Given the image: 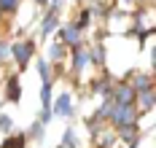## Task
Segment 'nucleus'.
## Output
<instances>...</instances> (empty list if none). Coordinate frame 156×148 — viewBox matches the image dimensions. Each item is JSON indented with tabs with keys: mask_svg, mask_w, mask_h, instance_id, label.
Wrapping results in <instances>:
<instances>
[{
	"mask_svg": "<svg viewBox=\"0 0 156 148\" xmlns=\"http://www.w3.org/2000/svg\"><path fill=\"white\" fill-rule=\"evenodd\" d=\"M8 51L14 54L19 70H24V67H27V62H30V57H32V51H35V46H32V41H19V43H14Z\"/></svg>",
	"mask_w": 156,
	"mask_h": 148,
	"instance_id": "f257e3e1",
	"label": "nucleus"
},
{
	"mask_svg": "<svg viewBox=\"0 0 156 148\" xmlns=\"http://www.w3.org/2000/svg\"><path fill=\"white\" fill-rule=\"evenodd\" d=\"M62 38H65V46H70V49L81 46V30H78L76 24H65L62 27Z\"/></svg>",
	"mask_w": 156,
	"mask_h": 148,
	"instance_id": "7ed1b4c3",
	"label": "nucleus"
},
{
	"mask_svg": "<svg viewBox=\"0 0 156 148\" xmlns=\"http://www.w3.org/2000/svg\"><path fill=\"white\" fill-rule=\"evenodd\" d=\"M30 137H32V140H41V137H43V124H41V121H35V124H32Z\"/></svg>",
	"mask_w": 156,
	"mask_h": 148,
	"instance_id": "dca6fc26",
	"label": "nucleus"
},
{
	"mask_svg": "<svg viewBox=\"0 0 156 148\" xmlns=\"http://www.w3.org/2000/svg\"><path fill=\"white\" fill-rule=\"evenodd\" d=\"M110 100L113 102H121V105H135V89L126 86V83H119L110 89Z\"/></svg>",
	"mask_w": 156,
	"mask_h": 148,
	"instance_id": "f03ea898",
	"label": "nucleus"
},
{
	"mask_svg": "<svg viewBox=\"0 0 156 148\" xmlns=\"http://www.w3.org/2000/svg\"><path fill=\"white\" fill-rule=\"evenodd\" d=\"M24 143H27V135H16L11 140H5L0 148H24Z\"/></svg>",
	"mask_w": 156,
	"mask_h": 148,
	"instance_id": "1a4fd4ad",
	"label": "nucleus"
},
{
	"mask_svg": "<svg viewBox=\"0 0 156 148\" xmlns=\"http://www.w3.org/2000/svg\"><path fill=\"white\" fill-rule=\"evenodd\" d=\"M48 57H51L54 62H59V59L65 57V43H57V46H51V49H48Z\"/></svg>",
	"mask_w": 156,
	"mask_h": 148,
	"instance_id": "9d476101",
	"label": "nucleus"
},
{
	"mask_svg": "<svg viewBox=\"0 0 156 148\" xmlns=\"http://www.w3.org/2000/svg\"><path fill=\"white\" fill-rule=\"evenodd\" d=\"M38 73H41V78H43V81H51V73H48V62H46V59H41V62H38Z\"/></svg>",
	"mask_w": 156,
	"mask_h": 148,
	"instance_id": "4468645a",
	"label": "nucleus"
},
{
	"mask_svg": "<svg viewBox=\"0 0 156 148\" xmlns=\"http://www.w3.org/2000/svg\"><path fill=\"white\" fill-rule=\"evenodd\" d=\"M0 129L5 132V135H11V129H14V121H11V116L0 113Z\"/></svg>",
	"mask_w": 156,
	"mask_h": 148,
	"instance_id": "ddd939ff",
	"label": "nucleus"
},
{
	"mask_svg": "<svg viewBox=\"0 0 156 148\" xmlns=\"http://www.w3.org/2000/svg\"><path fill=\"white\" fill-rule=\"evenodd\" d=\"M54 113H57V116H73V100H70L67 92L59 94V100L54 102Z\"/></svg>",
	"mask_w": 156,
	"mask_h": 148,
	"instance_id": "20e7f679",
	"label": "nucleus"
},
{
	"mask_svg": "<svg viewBox=\"0 0 156 148\" xmlns=\"http://www.w3.org/2000/svg\"><path fill=\"white\" fill-rule=\"evenodd\" d=\"M151 86H154V83H151V76H143V73L132 76V89H135V94L143 92V89H151Z\"/></svg>",
	"mask_w": 156,
	"mask_h": 148,
	"instance_id": "423d86ee",
	"label": "nucleus"
},
{
	"mask_svg": "<svg viewBox=\"0 0 156 148\" xmlns=\"http://www.w3.org/2000/svg\"><path fill=\"white\" fill-rule=\"evenodd\" d=\"M8 49H11V46H5V43L0 41V59H5V57H8Z\"/></svg>",
	"mask_w": 156,
	"mask_h": 148,
	"instance_id": "f3484780",
	"label": "nucleus"
},
{
	"mask_svg": "<svg viewBox=\"0 0 156 148\" xmlns=\"http://www.w3.org/2000/svg\"><path fill=\"white\" fill-rule=\"evenodd\" d=\"M19 8V0H0V14H11Z\"/></svg>",
	"mask_w": 156,
	"mask_h": 148,
	"instance_id": "9b49d317",
	"label": "nucleus"
},
{
	"mask_svg": "<svg viewBox=\"0 0 156 148\" xmlns=\"http://www.w3.org/2000/svg\"><path fill=\"white\" fill-rule=\"evenodd\" d=\"M89 62H94L97 67L105 62V46H102V43H97V46H92V49H89Z\"/></svg>",
	"mask_w": 156,
	"mask_h": 148,
	"instance_id": "0eeeda50",
	"label": "nucleus"
},
{
	"mask_svg": "<svg viewBox=\"0 0 156 148\" xmlns=\"http://www.w3.org/2000/svg\"><path fill=\"white\" fill-rule=\"evenodd\" d=\"M41 100H43V108H48V102H51V81H43V89H41Z\"/></svg>",
	"mask_w": 156,
	"mask_h": 148,
	"instance_id": "f8f14e48",
	"label": "nucleus"
},
{
	"mask_svg": "<svg viewBox=\"0 0 156 148\" xmlns=\"http://www.w3.org/2000/svg\"><path fill=\"white\" fill-rule=\"evenodd\" d=\"M5 97L11 100V102H19V97H22V92H19V78H16V76H11L8 83H5Z\"/></svg>",
	"mask_w": 156,
	"mask_h": 148,
	"instance_id": "39448f33",
	"label": "nucleus"
},
{
	"mask_svg": "<svg viewBox=\"0 0 156 148\" xmlns=\"http://www.w3.org/2000/svg\"><path fill=\"white\" fill-rule=\"evenodd\" d=\"M54 30H57V14L51 11V14L43 19V27H41V33H43V35H51Z\"/></svg>",
	"mask_w": 156,
	"mask_h": 148,
	"instance_id": "6e6552de",
	"label": "nucleus"
},
{
	"mask_svg": "<svg viewBox=\"0 0 156 148\" xmlns=\"http://www.w3.org/2000/svg\"><path fill=\"white\" fill-rule=\"evenodd\" d=\"M38 3H41V5H43V3H48V0H38Z\"/></svg>",
	"mask_w": 156,
	"mask_h": 148,
	"instance_id": "a211bd4d",
	"label": "nucleus"
},
{
	"mask_svg": "<svg viewBox=\"0 0 156 148\" xmlns=\"http://www.w3.org/2000/svg\"><path fill=\"white\" fill-rule=\"evenodd\" d=\"M70 146H76V135H73V129H65V135H62V148H70Z\"/></svg>",
	"mask_w": 156,
	"mask_h": 148,
	"instance_id": "2eb2a0df",
	"label": "nucleus"
}]
</instances>
